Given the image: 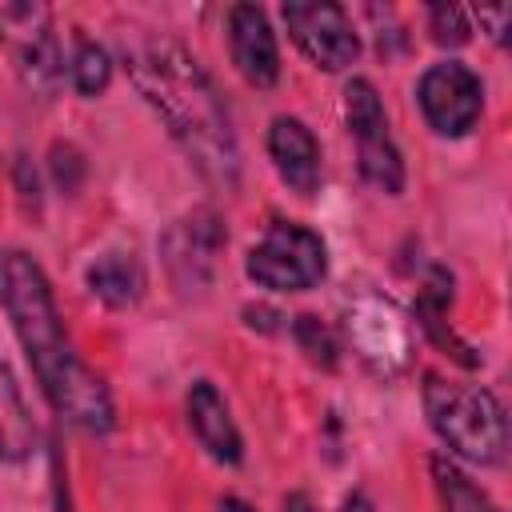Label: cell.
Wrapping results in <instances>:
<instances>
[{
	"label": "cell",
	"mask_w": 512,
	"mask_h": 512,
	"mask_svg": "<svg viewBox=\"0 0 512 512\" xmlns=\"http://www.w3.org/2000/svg\"><path fill=\"white\" fill-rule=\"evenodd\" d=\"M416 100H420V112H424L428 128H436L440 136H464L480 120L484 84L468 64L444 60V64H432L420 76Z\"/></svg>",
	"instance_id": "30bf717a"
},
{
	"label": "cell",
	"mask_w": 512,
	"mask_h": 512,
	"mask_svg": "<svg viewBox=\"0 0 512 512\" xmlns=\"http://www.w3.org/2000/svg\"><path fill=\"white\" fill-rule=\"evenodd\" d=\"M4 284H8V256H0V300H4Z\"/></svg>",
	"instance_id": "83f0119b"
},
{
	"label": "cell",
	"mask_w": 512,
	"mask_h": 512,
	"mask_svg": "<svg viewBox=\"0 0 512 512\" xmlns=\"http://www.w3.org/2000/svg\"><path fill=\"white\" fill-rule=\"evenodd\" d=\"M244 272L272 292H308L328 276V248L320 232L292 220H272L264 240L248 252Z\"/></svg>",
	"instance_id": "277c9868"
},
{
	"label": "cell",
	"mask_w": 512,
	"mask_h": 512,
	"mask_svg": "<svg viewBox=\"0 0 512 512\" xmlns=\"http://www.w3.org/2000/svg\"><path fill=\"white\" fill-rule=\"evenodd\" d=\"M432 468H436V480H440V492H444V504H448V512H460L464 504H476L480 508V492L452 468V464H444V460H432Z\"/></svg>",
	"instance_id": "ffe728a7"
},
{
	"label": "cell",
	"mask_w": 512,
	"mask_h": 512,
	"mask_svg": "<svg viewBox=\"0 0 512 512\" xmlns=\"http://www.w3.org/2000/svg\"><path fill=\"white\" fill-rule=\"evenodd\" d=\"M296 48L324 72H344L360 56V36L348 12L332 0H292L280 8Z\"/></svg>",
	"instance_id": "9c48e42d"
},
{
	"label": "cell",
	"mask_w": 512,
	"mask_h": 512,
	"mask_svg": "<svg viewBox=\"0 0 512 512\" xmlns=\"http://www.w3.org/2000/svg\"><path fill=\"white\" fill-rule=\"evenodd\" d=\"M228 224L216 208H192L160 232V260L180 292H204L216 280Z\"/></svg>",
	"instance_id": "8992f818"
},
{
	"label": "cell",
	"mask_w": 512,
	"mask_h": 512,
	"mask_svg": "<svg viewBox=\"0 0 512 512\" xmlns=\"http://www.w3.org/2000/svg\"><path fill=\"white\" fill-rule=\"evenodd\" d=\"M344 120H348V132L356 140L360 176L388 196L404 192V160H400V148L392 144L388 112H384V100H380L372 80L352 76L344 84Z\"/></svg>",
	"instance_id": "5b68a950"
},
{
	"label": "cell",
	"mask_w": 512,
	"mask_h": 512,
	"mask_svg": "<svg viewBox=\"0 0 512 512\" xmlns=\"http://www.w3.org/2000/svg\"><path fill=\"white\" fill-rule=\"evenodd\" d=\"M36 448V424L32 412L24 404V392L16 384V372L8 368V360L0 356V460L20 464L28 460Z\"/></svg>",
	"instance_id": "9a60e30c"
},
{
	"label": "cell",
	"mask_w": 512,
	"mask_h": 512,
	"mask_svg": "<svg viewBox=\"0 0 512 512\" xmlns=\"http://www.w3.org/2000/svg\"><path fill=\"white\" fill-rule=\"evenodd\" d=\"M284 512H316V508H312V500H308L304 492H292V496L284 500Z\"/></svg>",
	"instance_id": "484cf974"
},
{
	"label": "cell",
	"mask_w": 512,
	"mask_h": 512,
	"mask_svg": "<svg viewBox=\"0 0 512 512\" xmlns=\"http://www.w3.org/2000/svg\"><path fill=\"white\" fill-rule=\"evenodd\" d=\"M424 416L432 432L472 464H500L508 448V420L496 392L484 384H452L444 376L424 380Z\"/></svg>",
	"instance_id": "3957f363"
},
{
	"label": "cell",
	"mask_w": 512,
	"mask_h": 512,
	"mask_svg": "<svg viewBox=\"0 0 512 512\" xmlns=\"http://www.w3.org/2000/svg\"><path fill=\"white\" fill-rule=\"evenodd\" d=\"M244 316H248V324H252V328H264V332H272V328H276L272 320H280V316H276V312H268V308H244Z\"/></svg>",
	"instance_id": "cb8c5ba5"
},
{
	"label": "cell",
	"mask_w": 512,
	"mask_h": 512,
	"mask_svg": "<svg viewBox=\"0 0 512 512\" xmlns=\"http://www.w3.org/2000/svg\"><path fill=\"white\" fill-rule=\"evenodd\" d=\"M52 176L64 192H76L84 180V156L76 144H52Z\"/></svg>",
	"instance_id": "44dd1931"
},
{
	"label": "cell",
	"mask_w": 512,
	"mask_h": 512,
	"mask_svg": "<svg viewBox=\"0 0 512 512\" xmlns=\"http://www.w3.org/2000/svg\"><path fill=\"white\" fill-rule=\"evenodd\" d=\"M344 332L356 356L380 376H392L412 360V324L384 296H372V292L356 296L344 312Z\"/></svg>",
	"instance_id": "ba28073f"
},
{
	"label": "cell",
	"mask_w": 512,
	"mask_h": 512,
	"mask_svg": "<svg viewBox=\"0 0 512 512\" xmlns=\"http://www.w3.org/2000/svg\"><path fill=\"white\" fill-rule=\"evenodd\" d=\"M0 28L12 44L16 76L36 100H52L64 80V56L44 4H0Z\"/></svg>",
	"instance_id": "52a82bcc"
},
{
	"label": "cell",
	"mask_w": 512,
	"mask_h": 512,
	"mask_svg": "<svg viewBox=\"0 0 512 512\" xmlns=\"http://www.w3.org/2000/svg\"><path fill=\"white\" fill-rule=\"evenodd\" d=\"M88 288L108 308H132L144 296V268L132 252H104L88 264Z\"/></svg>",
	"instance_id": "2e32d148"
},
{
	"label": "cell",
	"mask_w": 512,
	"mask_h": 512,
	"mask_svg": "<svg viewBox=\"0 0 512 512\" xmlns=\"http://www.w3.org/2000/svg\"><path fill=\"white\" fill-rule=\"evenodd\" d=\"M124 64L136 92L156 108V116L168 124L172 140L184 148L196 172L212 188L236 192L240 144L224 96L204 72V64L168 36H136L132 44H124Z\"/></svg>",
	"instance_id": "6da1fadb"
},
{
	"label": "cell",
	"mask_w": 512,
	"mask_h": 512,
	"mask_svg": "<svg viewBox=\"0 0 512 512\" xmlns=\"http://www.w3.org/2000/svg\"><path fill=\"white\" fill-rule=\"evenodd\" d=\"M16 188H20V200L28 212H40V184H36V172L28 168V156H20L16 164Z\"/></svg>",
	"instance_id": "603a6c76"
},
{
	"label": "cell",
	"mask_w": 512,
	"mask_h": 512,
	"mask_svg": "<svg viewBox=\"0 0 512 512\" xmlns=\"http://www.w3.org/2000/svg\"><path fill=\"white\" fill-rule=\"evenodd\" d=\"M428 32H432V44H440V48H460L472 36L468 16L456 4H432L428 8Z\"/></svg>",
	"instance_id": "d6986e66"
},
{
	"label": "cell",
	"mask_w": 512,
	"mask_h": 512,
	"mask_svg": "<svg viewBox=\"0 0 512 512\" xmlns=\"http://www.w3.org/2000/svg\"><path fill=\"white\" fill-rule=\"evenodd\" d=\"M476 20L488 28V36H492L496 44H504V40H508V24H512V8H504V4H496V8H476Z\"/></svg>",
	"instance_id": "7402d4cb"
},
{
	"label": "cell",
	"mask_w": 512,
	"mask_h": 512,
	"mask_svg": "<svg viewBox=\"0 0 512 512\" xmlns=\"http://www.w3.org/2000/svg\"><path fill=\"white\" fill-rule=\"evenodd\" d=\"M188 428L200 440V448L220 460V464H240L244 460V440L232 424V412L224 404V396L216 392L212 380H196L188 388Z\"/></svg>",
	"instance_id": "4fadbf2b"
},
{
	"label": "cell",
	"mask_w": 512,
	"mask_h": 512,
	"mask_svg": "<svg viewBox=\"0 0 512 512\" xmlns=\"http://www.w3.org/2000/svg\"><path fill=\"white\" fill-rule=\"evenodd\" d=\"M220 512H256V508H252V504H244L240 496H224V500H220Z\"/></svg>",
	"instance_id": "4316f807"
},
{
	"label": "cell",
	"mask_w": 512,
	"mask_h": 512,
	"mask_svg": "<svg viewBox=\"0 0 512 512\" xmlns=\"http://www.w3.org/2000/svg\"><path fill=\"white\" fill-rule=\"evenodd\" d=\"M268 156L292 192L312 196L320 188V144L304 120L276 116L268 124Z\"/></svg>",
	"instance_id": "7c38bea8"
},
{
	"label": "cell",
	"mask_w": 512,
	"mask_h": 512,
	"mask_svg": "<svg viewBox=\"0 0 512 512\" xmlns=\"http://www.w3.org/2000/svg\"><path fill=\"white\" fill-rule=\"evenodd\" d=\"M4 308L12 316V328L36 368V380L48 396V404L84 432H108L116 420L108 384L72 352L64 320L56 312L48 276L28 252L8 256V284H4Z\"/></svg>",
	"instance_id": "7a4b0ae2"
},
{
	"label": "cell",
	"mask_w": 512,
	"mask_h": 512,
	"mask_svg": "<svg viewBox=\"0 0 512 512\" xmlns=\"http://www.w3.org/2000/svg\"><path fill=\"white\" fill-rule=\"evenodd\" d=\"M228 48H232V64L240 68V76L248 84L272 88L280 80V48H276V36H272L264 8L236 4L228 12Z\"/></svg>",
	"instance_id": "8fae6325"
},
{
	"label": "cell",
	"mask_w": 512,
	"mask_h": 512,
	"mask_svg": "<svg viewBox=\"0 0 512 512\" xmlns=\"http://www.w3.org/2000/svg\"><path fill=\"white\" fill-rule=\"evenodd\" d=\"M72 88L80 96H100L112 84V56L96 40H80L72 52Z\"/></svg>",
	"instance_id": "e0dca14e"
},
{
	"label": "cell",
	"mask_w": 512,
	"mask_h": 512,
	"mask_svg": "<svg viewBox=\"0 0 512 512\" xmlns=\"http://www.w3.org/2000/svg\"><path fill=\"white\" fill-rule=\"evenodd\" d=\"M292 332H296V344H300V352H304L312 364H320V368H336V352H340V344H336L332 328H328L320 316H312V312L296 316Z\"/></svg>",
	"instance_id": "ac0fdd59"
},
{
	"label": "cell",
	"mask_w": 512,
	"mask_h": 512,
	"mask_svg": "<svg viewBox=\"0 0 512 512\" xmlns=\"http://www.w3.org/2000/svg\"><path fill=\"white\" fill-rule=\"evenodd\" d=\"M340 512H376V508H372V500H368L364 492H352V496L344 500V508H340Z\"/></svg>",
	"instance_id": "d4e9b609"
},
{
	"label": "cell",
	"mask_w": 512,
	"mask_h": 512,
	"mask_svg": "<svg viewBox=\"0 0 512 512\" xmlns=\"http://www.w3.org/2000/svg\"><path fill=\"white\" fill-rule=\"evenodd\" d=\"M448 304H452V276H448V268H440V264H436V268L428 272V280H424L420 296H416V324L432 336V344H436V348H444L448 356H456L464 368H476V364H480V356H476L468 344H460V340L452 336L448 320H444Z\"/></svg>",
	"instance_id": "5bb4252c"
}]
</instances>
